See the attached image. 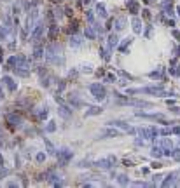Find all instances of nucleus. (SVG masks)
Masks as SVG:
<instances>
[{"label": "nucleus", "instance_id": "obj_38", "mask_svg": "<svg viewBox=\"0 0 180 188\" xmlns=\"http://www.w3.org/2000/svg\"><path fill=\"white\" fill-rule=\"evenodd\" d=\"M9 174V171L7 169H2V167H0V179H4V176H7Z\"/></svg>", "mask_w": 180, "mask_h": 188}, {"label": "nucleus", "instance_id": "obj_10", "mask_svg": "<svg viewBox=\"0 0 180 188\" xmlns=\"http://www.w3.org/2000/svg\"><path fill=\"white\" fill-rule=\"evenodd\" d=\"M117 136H119V131H115V129H103V132L98 136L96 140H105V138H117Z\"/></svg>", "mask_w": 180, "mask_h": 188}, {"label": "nucleus", "instance_id": "obj_25", "mask_svg": "<svg viewBox=\"0 0 180 188\" xmlns=\"http://www.w3.org/2000/svg\"><path fill=\"white\" fill-rule=\"evenodd\" d=\"M101 57H103V59H105V61H110V47L109 49H105V47H101Z\"/></svg>", "mask_w": 180, "mask_h": 188}, {"label": "nucleus", "instance_id": "obj_48", "mask_svg": "<svg viewBox=\"0 0 180 188\" xmlns=\"http://www.w3.org/2000/svg\"><path fill=\"white\" fill-rule=\"evenodd\" d=\"M2 98H4V92H2V87H0V99H2Z\"/></svg>", "mask_w": 180, "mask_h": 188}, {"label": "nucleus", "instance_id": "obj_39", "mask_svg": "<svg viewBox=\"0 0 180 188\" xmlns=\"http://www.w3.org/2000/svg\"><path fill=\"white\" fill-rule=\"evenodd\" d=\"M79 167H89V166H93V164H89V162H86V160H82V162H79L77 164Z\"/></svg>", "mask_w": 180, "mask_h": 188}, {"label": "nucleus", "instance_id": "obj_34", "mask_svg": "<svg viewBox=\"0 0 180 188\" xmlns=\"http://www.w3.org/2000/svg\"><path fill=\"white\" fill-rule=\"evenodd\" d=\"M63 14H65V16H68V18H72V16H74V12H72L70 7H65V9H63Z\"/></svg>", "mask_w": 180, "mask_h": 188}, {"label": "nucleus", "instance_id": "obj_2", "mask_svg": "<svg viewBox=\"0 0 180 188\" xmlns=\"http://www.w3.org/2000/svg\"><path fill=\"white\" fill-rule=\"evenodd\" d=\"M115 162H117V158L110 155V157H107V158H100V160H96L93 166L101 167V169H112V167L115 166Z\"/></svg>", "mask_w": 180, "mask_h": 188}, {"label": "nucleus", "instance_id": "obj_16", "mask_svg": "<svg viewBox=\"0 0 180 188\" xmlns=\"http://www.w3.org/2000/svg\"><path fill=\"white\" fill-rule=\"evenodd\" d=\"M103 113V108L101 106H89V110L86 112V117H95V115Z\"/></svg>", "mask_w": 180, "mask_h": 188}, {"label": "nucleus", "instance_id": "obj_24", "mask_svg": "<svg viewBox=\"0 0 180 188\" xmlns=\"http://www.w3.org/2000/svg\"><path fill=\"white\" fill-rule=\"evenodd\" d=\"M47 106H42V110H40L39 113H37V118H39V120H46V117H47Z\"/></svg>", "mask_w": 180, "mask_h": 188}, {"label": "nucleus", "instance_id": "obj_17", "mask_svg": "<svg viewBox=\"0 0 180 188\" xmlns=\"http://www.w3.org/2000/svg\"><path fill=\"white\" fill-rule=\"evenodd\" d=\"M18 65V56H11L7 61H5V70H14Z\"/></svg>", "mask_w": 180, "mask_h": 188}, {"label": "nucleus", "instance_id": "obj_28", "mask_svg": "<svg viewBox=\"0 0 180 188\" xmlns=\"http://www.w3.org/2000/svg\"><path fill=\"white\" fill-rule=\"evenodd\" d=\"M133 30H135V33H140V31H142L140 19H133Z\"/></svg>", "mask_w": 180, "mask_h": 188}, {"label": "nucleus", "instance_id": "obj_35", "mask_svg": "<svg viewBox=\"0 0 180 188\" xmlns=\"http://www.w3.org/2000/svg\"><path fill=\"white\" fill-rule=\"evenodd\" d=\"M115 28H117V30H123V28H124V19H117V25H115Z\"/></svg>", "mask_w": 180, "mask_h": 188}, {"label": "nucleus", "instance_id": "obj_21", "mask_svg": "<svg viewBox=\"0 0 180 188\" xmlns=\"http://www.w3.org/2000/svg\"><path fill=\"white\" fill-rule=\"evenodd\" d=\"M126 7L129 9V12H131V14H136V12H138V4H136V2H133V0H128Z\"/></svg>", "mask_w": 180, "mask_h": 188}, {"label": "nucleus", "instance_id": "obj_30", "mask_svg": "<svg viewBox=\"0 0 180 188\" xmlns=\"http://www.w3.org/2000/svg\"><path fill=\"white\" fill-rule=\"evenodd\" d=\"M35 160H37V162H40V164H42V162L46 160V153L39 152V153H37V155H35Z\"/></svg>", "mask_w": 180, "mask_h": 188}, {"label": "nucleus", "instance_id": "obj_32", "mask_svg": "<svg viewBox=\"0 0 180 188\" xmlns=\"http://www.w3.org/2000/svg\"><path fill=\"white\" fill-rule=\"evenodd\" d=\"M86 18H88V23H89V25H91V23H95V14H93L91 11H88V12H86Z\"/></svg>", "mask_w": 180, "mask_h": 188}, {"label": "nucleus", "instance_id": "obj_36", "mask_svg": "<svg viewBox=\"0 0 180 188\" xmlns=\"http://www.w3.org/2000/svg\"><path fill=\"white\" fill-rule=\"evenodd\" d=\"M80 70H82L84 73H91L93 68H89V65H82V68H80Z\"/></svg>", "mask_w": 180, "mask_h": 188}, {"label": "nucleus", "instance_id": "obj_4", "mask_svg": "<svg viewBox=\"0 0 180 188\" xmlns=\"http://www.w3.org/2000/svg\"><path fill=\"white\" fill-rule=\"evenodd\" d=\"M5 118H7V124H9L12 129H16V127H19L23 124V117L19 113H14V112H12V113H7V117H5Z\"/></svg>", "mask_w": 180, "mask_h": 188}, {"label": "nucleus", "instance_id": "obj_11", "mask_svg": "<svg viewBox=\"0 0 180 188\" xmlns=\"http://www.w3.org/2000/svg\"><path fill=\"white\" fill-rule=\"evenodd\" d=\"M58 113L61 115L63 118H70L72 117V108H70V106H66L65 103H61L60 108H58Z\"/></svg>", "mask_w": 180, "mask_h": 188}, {"label": "nucleus", "instance_id": "obj_19", "mask_svg": "<svg viewBox=\"0 0 180 188\" xmlns=\"http://www.w3.org/2000/svg\"><path fill=\"white\" fill-rule=\"evenodd\" d=\"M33 57L35 59H42L44 57V49H42L40 44H35V47H33Z\"/></svg>", "mask_w": 180, "mask_h": 188}, {"label": "nucleus", "instance_id": "obj_40", "mask_svg": "<svg viewBox=\"0 0 180 188\" xmlns=\"http://www.w3.org/2000/svg\"><path fill=\"white\" fill-rule=\"evenodd\" d=\"M159 155H161V152H159L158 148H154L152 150V157H159Z\"/></svg>", "mask_w": 180, "mask_h": 188}, {"label": "nucleus", "instance_id": "obj_42", "mask_svg": "<svg viewBox=\"0 0 180 188\" xmlns=\"http://www.w3.org/2000/svg\"><path fill=\"white\" fill-rule=\"evenodd\" d=\"M173 157H175V158H177V160H180V152H178V150H177V152H175V153H173Z\"/></svg>", "mask_w": 180, "mask_h": 188}, {"label": "nucleus", "instance_id": "obj_47", "mask_svg": "<svg viewBox=\"0 0 180 188\" xmlns=\"http://www.w3.org/2000/svg\"><path fill=\"white\" fill-rule=\"evenodd\" d=\"M4 166V158H2V155H0V167Z\"/></svg>", "mask_w": 180, "mask_h": 188}, {"label": "nucleus", "instance_id": "obj_8", "mask_svg": "<svg viewBox=\"0 0 180 188\" xmlns=\"http://www.w3.org/2000/svg\"><path fill=\"white\" fill-rule=\"evenodd\" d=\"M37 26L33 28V31H32V39L37 40V39H42V35H44V25L42 23H35Z\"/></svg>", "mask_w": 180, "mask_h": 188}, {"label": "nucleus", "instance_id": "obj_41", "mask_svg": "<svg viewBox=\"0 0 180 188\" xmlns=\"http://www.w3.org/2000/svg\"><path fill=\"white\" fill-rule=\"evenodd\" d=\"M12 12H14V14H19V12H21V11H19V4L14 5V11H12Z\"/></svg>", "mask_w": 180, "mask_h": 188}, {"label": "nucleus", "instance_id": "obj_3", "mask_svg": "<svg viewBox=\"0 0 180 188\" xmlns=\"http://www.w3.org/2000/svg\"><path fill=\"white\" fill-rule=\"evenodd\" d=\"M56 155H58V160H60V166H66V164L72 160V157H74V153L68 148H63V150H60V152H56Z\"/></svg>", "mask_w": 180, "mask_h": 188}, {"label": "nucleus", "instance_id": "obj_27", "mask_svg": "<svg viewBox=\"0 0 180 188\" xmlns=\"http://www.w3.org/2000/svg\"><path fill=\"white\" fill-rule=\"evenodd\" d=\"M117 183L119 185H128V183H129V179H128L126 174H119L117 176Z\"/></svg>", "mask_w": 180, "mask_h": 188}, {"label": "nucleus", "instance_id": "obj_37", "mask_svg": "<svg viewBox=\"0 0 180 188\" xmlns=\"http://www.w3.org/2000/svg\"><path fill=\"white\" fill-rule=\"evenodd\" d=\"M112 23H114V18H109V21L105 23V30H110V28H112Z\"/></svg>", "mask_w": 180, "mask_h": 188}, {"label": "nucleus", "instance_id": "obj_6", "mask_svg": "<svg viewBox=\"0 0 180 188\" xmlns=\"http://www.w3.org/2000/svg\"><path fill=\"white\" fill-rule=\"evenodd\" d=\"M47 39L51 40V42H56V39H58V25L56 23H51V25H49Z\"/></svg>", "mask_w": 180, "mask_h": 188}, {"label": "nucleus", "instance_id": "obj_33", "mask_svg": "<svg viewBox=\"0 0 180 188\" xmlns=\"http://www.w3.org/2000/svg\"><path fill=\"white\" fill-rule=\"evenodd\" d=\"M65 87H66V82L65 80H60V82H58V92H61Z\"/></svg>", "mask_w": 180, "mask_h": 188}, {"label": "nucleus", "instance_id": "obj_26", "mask_svg": "<svg viewBox=\"0 0 180 188\" xmlns=\"http://www.w3.org/2000/svg\"><path fill=\"white\" fill-rule=\"evenodd\" d=\"M46 148H47V153H51V155H56V148H54V144L49 143L47 140H46Z\"/></svg>", "mask_w": 180, "mask_h": 188}, {"label": "nucleus", "instance_id": "obj_7", "mask_svg": "<svg viewBox=\"0 0 180 188\" xmlns=\"http://www.w3.org/2000/svg\"><path fill=\"white\" fill-rule=\"evenodd\" d=\"M68 103H70L72 106H86V101H82L80 98H77V92H74V94H70L68 96Z\"/></svg>", "mask_w": 180, "mask_h": 188}, {"label": "nucleus", "instance_id": "obj_20", "mask_svg": "<svg viewBox=\"0 0 180 188\" xmlns=\"http://www.w3.org/2000/svg\"><path fill=\"white\" fill-rule=\"evenodd\" d=\"M109 126H112V127H121V129H124V131H129V129H131V127L128 126L126 122H121V120H110Z\"/></svg>", "mask_w": 180, "mask_h": 188}, {"label": "nucleus", "instance_id": "obj_1", "mask_svg": "<svg viewBox=\"0 0 180 188\" xmlns=\"http://www.w3.org/2000/svg\"><path fill=\"white\" fill-rule=\"evenodd\" d=\"M89 92L93 94V98L98 101H103L107 98V89L101 85V84L95 82V84H89Z\"/></svg>", "mask_w": 180, "mask_h": 188}, {"label": "nucleus", "instance_id": "obj_49", "mask_svg": "<svg viewBox=\"0 0 180 188\" xmlns=\"http://www.w3.org/2000/svg\"><path fill=\"white\" fill-rule=\"evenodd\" d=\"M0 138H2V129H0Z\"/></svg>", "mask_w": 180, "mask_h": 188}, {"label": "nucleus", "instance_id": "obj_43", "mask_svg": "<svg viewBox=\"0 0 180 188\" xmlns=\"http://www.w3.org/2000/svg\"><path fill=\"white\" fill-rule=\"evenodd\" d=\"M7 186L14 188V186H18V183H14V181H9V183H7Z\"/></svg>", "mask_w": 180, "mask_h": 188}, {"label": "nucleus", "instance_id": "obj_9", "mask_svg": "<svg viewBox=\"0 0 180 188\" xmlns=\"http://www.w3.org/2000/svg\"><path fill=\"white\" fill-rule=\"evenodd\" d=\"M133 39L129 37V39H126L124 42H121V44H117V51L119 53H123V54H128L129 53V45H131Z\"/></svg>", "mask_w": 180, "mask_h": 188}, {"label": "nucleus", "instance_id": "obj_14", "mask_svg": "<svg viewBox=\"0 0 180 188\" xmlns=\"http://www.w3.org/2000/svg\"><path fill=\"white\" fill-rule=\"evenodd\" d=\"M82 44H84V39H82V37H79V35H72V39H70V47L77 49V47H80Z\"/></svg>", "mask_w": 180, "mask_h": 188}, {"label": "nucleus", "instance_id": "obj_45", "mask_svg": "<svg viewBox=\"0 0 180 188\" xmlns=\"http://www.w3.org/2000/svg\"><path fill=\"white\" fill-rule=\"evenodd\" d=\"M89 2H91V0H80V4H82V5H88Z\"/></svg>", "mask_w": 180, "mask_h": 188}, {"label": "nucleus", "instance_id": "obj_46", "mask_svg": "<svg viewBox=\"0 0 180 188\" xmlns=\"http://www.w3.org/2000/svg\"><path fill=\"white\" fill-rule=\"evenodd\" d=\"M173 131H175L177 134H180V127H175V129H173Z\"/></svg>", "mask_w": 180, "mask_h": 188}, {"label": "nucleus", "instance_id": "obj_15", "mask_svg": "<svg viewBox=\"0 0 180 188\" xmlns=\"http://www.w3.org/2000/svg\"><path fill=\"white\" fill-rule=\"evenodd\" d=\"M77 31H79V25H77V21H75V19H72L70 26L65 30V33H66V35H75Z\"/></svg>", "mask_w": 180, "mask_h": 188}, {"label": "nucleus", "instance_id": "obj_13", "mask_svg": "<svg viewBox=\"0 0 180 188\" xmlns=\"http://www.w3.org/2000/svg\"><path fill=\"white\" fill-rule=\"evenodd\" d=\"M140 91L147 92V94H152V96H164V91L159 89V87H144V89H140Z\"/></svg>", "mask_w": 180, "mask_h": 188}, {"label": "nucleus", "instance_id": "obj_31", "mask_svg": "<svg viewBox=\"0 0 180 188\" xmlns=\"http://www.w3.org/2000/svg\"><path fill=\"white\" fill-rule=\"evenodd\" d=\"M105 80H107L109 84L115 82V75H114V73H105Z\"/></svg>", "mask_w": 180, "mask_h": 188}, {"label": "nucleus", "instance_id": "obj_23", "mask_svg": "<svg viewBox=\"0 0 180 188\" xmlns=\"http://www.w3.org/2000/svg\"><path fill=\"white\" fill-rule=\"evenodd\" d=\"M9 30H11V28H7V26L2 25V28H0V40H7V39H9Z\"/></svg>", "mask_w": 180, "mask_h": 188}, {"label": "nucleus", "instance_id": "obj_5", "mask_svg": "<svg viewBox=\"0 0 180 188\" xmlns=\"http://www.w3.org/2000/svg\"><path fill=\"white\" fill-rule=\"evenodd\" d=\"M2 82H4V85H5V87L9 89V92H16V91H18V84H16V80H14L12 77L5 75L4 79H2Z\"/></svg>", "mask_w": 180, "mask_h": 188}, {"label": "nucleus", "instance_id": "obj_18", "mask_svg": "<svg viewBox=\"0 0 180 188\" xmlns=\"http://www.w3.org/2000/svg\"><path fill=\"white\" fill-rule=\"evenodd\" d=\"M96 14L100 18H107V7H105L103 2H98L96 4Z\"/></svg>", "mask_w": 180, "mask_h": 188}, {"label": "nucleus", "instance_id": "obj_22", "mask_svg": "<svg viewBox=\"0 0 180 188\" xmlns=\"http://www.w3.org/2000/svg\"><path fill=\"white\" fill-rule=\"evenodd\" d=\"M107 42H109V47L112 49V47H115V45H117V42H119V39H117V35H115V33H112V35H109L107 37Z\"/></svg>", "mask_w": 180, "mask_h": 188}, {"label": "nucleus", "instance_id": "obj_12", "mask_svg": "<svg viewBox=\"0 0 180 188\" xmlns=\"http://www.w3.org/2000/svg\"><path fill=\"white\" fill-rule=\"evenodd\" d=\"M84 37H86V39H89V40L98 39V33H96V30L93 28V25H88V26H86V30H84Z\"/></svg>", "mask_w": 180, "mask_h": 188}, {"label": "nucleus", "instance_id": "obj_44", "mask_svg": "<svg viewBox=\"0 0 180 188\" xmlns=\"http://www.w3.org/2000/svg\"><path fill=\"white\" fill-rule=\"evenodd\" d=\"M2 59H4V49L0 47V63H2Z\"/></svg>", "mask_w": 180, "mask_h": 188}, {"label": "nucleus", "instance_id": "obj_29", "mask_svg": "<svg viewBox=\"0 0 180 188\" xmlns=\"http://www.w3.org/2000/svg\"><path fill=\"white\" fill-rule=\"evenodd\" d=\"M54 131H56V124H54V120H51L46 126V132H54Z\"/></svg>", "mask_w": 180, "mask_h": 188}]
</instances>
